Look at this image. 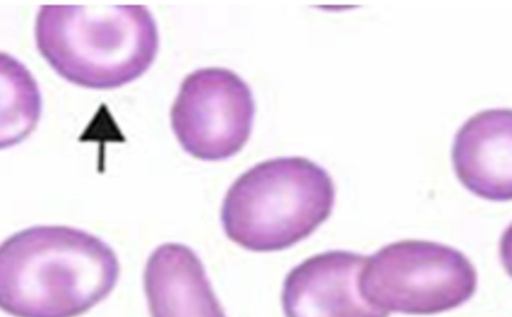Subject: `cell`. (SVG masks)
<instances>
[{
  "label": "cell",
  "instance_id": "cell-1",
  "mask_svg": "<svg viewBox=\"0 0 512 317\" xmlns=\"http://www.w3.org/2000/svg\"><path fill=\"white\" fill-rule=\"evenodd\" d=\"M120 265L101 238L37 225L0 243V309L13 317H78L114 289Z\"/></svg>",
  "mask_w": 512,
  "mask_h": 317
},
{
  "label": "cell",
  "instance_id": "cell-2",
  "mask_svg": "<svg viewBox=\"0 0 512 317\" xmlns=\"http://www.w3.org/2000/svg\"><path fill=\"white\" fill-rule=\"evenodd\" d=\"M35 42L41 56L68 82L108 90L150 68L159 35L143 5H43L36 15Z\"/></svg>",
  "mask_w": 512,
  "mask_h": 317
},
{
  "label": "cell",
  "instance_id": "cell-3",
  "mask_svg": "<svg viewBox=\"0 0 512 317\" xmlns=\"http://www.w3.org/2000/svg\"><path fill=\"white\" fill-rule=\"evenodd\" d=\"M334 203V182L323 167L304 157H278L254 165L232 183L221 223L242 248L280 251L310 236Z\"/></svg>",
  "mask_w": 512,
  "mask_h": 317
},
{
  "label": "cell",
  "instance_id": "cell-4",
  "mask_svg": "<svg viewBox=\"0 0 512 317\" xmlns=\"http://www.w3.org/2000/svg\"><path fill=\"white\" fill-rule=\"evenodd\" d=\"M359 286L367 301L388 313L431 315L467 302L476 291L477 272L453 247L402 240L366 257Z\"/></svg>",
  "mask_w": 512,
  "mask_h": 317
},
{
  "label": "cell",
  "instance_id": "cell-5",
  "mask_svg": "<svg viewBox=\"0 0 512 317\" xmlns=\"http://www.w3.org/2000/svg\"><path fill=\"white\" fill-rule=\"evenodd\" d=\"M255 102L248 84L226 68H200L181 83L170 111L171 128L194 158L221 161L248 141Z\"/></svg>",
  "mask_w": 512,
  "mask_h": 317
},
{
  "label": "cell",
  "instance_id": "cell-6",
  "mask_svg": "<svg viewBox=\"0 0 512 317\" xmlns=\"http://www.w3.org/2000/svg\"><path fill=\"white\" fill-rule=\"evenodd\" d=\"M365 260L356 252L330 250L292 268L281 292L285 317H388L361 293Z\"/></svg>",
  "mask_w": 512,
  "mask_h": 317
},
{
  "label": "cell",
  "instance_id": "cell-7",
  "mask_svg": "<svg viewBox=\"0 0 512 317\" xmlns=\"http://www.w3.org/2000/svg\"><path fill=\"white\" fill-rule=\"evenodd\" d=\"M455 174L478 197L504 202L512 197V115L506 108L471 116L455 134Z\"/></svg>",
  "mask_w": 512,
  "mask_h": 317
},
{
  "label": "cell",
  "instance_id": "cell-8",
  "mask_svg": "<svg viewBox=\"0 0 512 317\" xmlns=\"http://www.w3.org/2000/svg\"><path fill=\"white\" fill-rule=\"evenodd\" d=\"M151 317H227L198 255L165 243L149 256L143 273Z\"/></svg>",
  "mask_w": 512,
  "mask_h": 317
},
{
  "label": "cell",
  "instance_id": "cell-9",
  "mask_svg": "<svg viewBox=\"0 0 512 317\" xmlns=\"http://www.w3.org/2000/svg\"><path fill=\"white\" fill-rule=\"evenodd\" d=\"M42 96L29 69L0 51V150L24 141L37 127Z\"/></svg>",
  "mask_w": 512,
  "mask_h": 317
}]
</instances>
